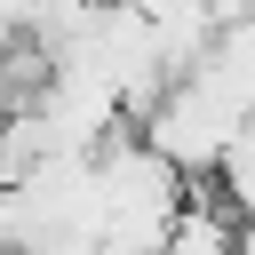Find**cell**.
<instances>
[{"label":"cell","mask_w":255,"mask_h":255,"mask_svg":"<svg viewBox=\"0 0 255 255\" xmlns=\"http://www.w3.org/2000/svg\"><path fill=\"white\" fill-rule=\"evenodd\" d=\"M215 199H223V215L239 223V231H255V128L223 151V167H215V183H207Z\"/></svg>","instance_id":"cell-1"},{"label":"cell","mask_w":255,"mask_h":255,"mask_svg":"<svg viewBox=\"0 0 255 255\" xmlns=\"http://www.w3.org/2000/svg\"><path fill=\"white\" fill-rule=\"evenodd\" d=\"M207 8H215V24H247L255 16V0H207Z\"/></svg>","instance_id":"cell-2"}]
</instances>
